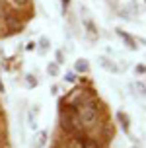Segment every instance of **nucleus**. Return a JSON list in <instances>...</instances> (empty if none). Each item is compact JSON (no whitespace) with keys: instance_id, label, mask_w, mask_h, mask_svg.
<instances>
[{"instance_id":"obj_14","label":"nucleus","mask_w":146,"mask_h":148,"mask_svg":"<svg viewBox=\"0 0 146 148\" xmlns=\"http://www.w3.org/2000/svg\"><path fill=\"white\" fill-rule=\"evenodd\" d=\"M129 8L132 10V14H138V4H136V2H131V4H129Z\"/></svg>"},{"instance_id":"obj_7","label":"nucleus","mask_w":146,"mask_h":148,"mask_svg":"<svg viewBox=\"0 0 146 148\" xmlns=\"http://www.w3.org/2000/svg\"><path fill=\"white\" fill-rule=\"evenodd\" d=\"M47 72H49V76H58V64L57 62H49Z\"/></svg>"},{"instance_id":"obj_5","label":"nucleus","mask_w":146,"mask_h":148,"mask_svg":"<svg viewBox=\"0 0 146 148\" xmlns=\"http://www.w3.org/2000/svg\"><path fill=\"white\" fill-rule=\"evenodd\" d=\"M82 148H99V144H97V140H94V138H84Z\"/></svg>"},{"instance_id":"obj_19","label":"nucleus","mask_w":146,"mask_h":148,"mask_svg":"<svg viewBox=\"0 0 146 148\" xmlns=\"http://www.w3.org/2000/svg\"><path fill=\"white\" fill-rule=\"evenodd\" d=\"M144 4H146V0H144Z\"/></svg>"},{"instance_id":"obj_17","label":"nucleus","mask_w":146,"mask_h":148,"mask_svg":"<svg viewBox=\"0 0 146 148\" xmlns=\"http://www.w3.org/2000/svg\"><path fill=\"white\" fill-rule=\"evenodd\" d=\"M0 92H4V84H2V80H0Z\"/></svg>"},{"instance_id":"obj_8","label":"nucleus","mask_w":146,"mask_h":148,"mask_svg":"<svg viewBox=\"0 0 146 148\" xmlns=\"http://www.w3.org/2000/svg\"><path fill=\"white\" fill-rule=\"evenodd\" d=\"M117 119H119V121L123 123V129H125V131H129V119H127V115L119 111V113H117Z\"/></svg>"},{"instance_id":"obj_1","label":"nucleus","mask_w":146,"mask_h":148,"mask_svg":"<svg viewBox=\"0 0 146 148\" xmlns=\"http://www.w3.org/2000/svg\"><path fill=\"white\" fill-rule=\"evenodd\" d=\"M95 121H97V109H95V105L92 103H86L80 107V123L84 127H92L95 125Z\"/></svg>"},{"instance_id":"obj_6","label":"nucleus","mask_w":146,"mask_h":148,"mask_svg":"<svg viewBox=\"0 0 146 148\" xmlns=\"http://www.w3.org/2000/svg\"><path fill=\"white\" fill-rule=\"evenodd\" d=\"M33 115H35V111H29L27 123H29V129H33V131H35V129H37V117H33Z\"/></svg>"},{"instance_id":"obj_3","label":"nucleus","mask_w":146,"mask_h":148,"mask_svg":"<svg viewBox=\"0 0 146 148\" xmlns=\"http://www.w3.org/2000/svg\"><path fill=\"white\" fill-rule=\"evenodd\" d=\"M99 64H101L105 70H109V72H119V66H117L115 62H111L109 59H105V57H101V59H99Z\"/></svg>"},{"instance_id":"obj_15","label":"nucleus","mask_w":146,"mask_h":148,"mask_svg":"<svg viewBox=\"0 0 146 148\" xmlns=\"http://www.w3.org/2000/svg\"><path fill=\"white\" fill-rule=\"evenodd\" d=\"M27 82H29V86H35V84H37V80L31 78V74H27Z\"/></svg>"},{"instance_id":"obj_11","label":"nucleus","mask_w":146,"mask_h":148,"mask_svg":"<svg viewBox=\"0 0 146 148\" xmlns=\"http://www.w3.org/2000/svg\"><path fill=\"white\" fill-rule=\"evenodd\" d=\"M12 4H16L18 8H23V6L29 4V0H12Z\"/></svg>"},{"instance_id":"obj_2","label":"nucleus","mask_w":146,"mask_h":148,"mask_svg":"<svg viewBox=\"0 0 146 148\" xmlns=\"http://www.w3.org/2000/svg\"><path fill=\"white\" fill-rule=\"evenodd\" d=\"M117 35L121 37V39H123L125 43H127V45H129V47H131V49H132V51L136 49V41H134V37H131V35H129V33H125L123 29H117Z\"/></svg>"},{"instance_id":"obj_18","label":"nucleus","mask_w":146,"mask_h":148,"mask_svg":"<svg viewBox=\"0 0 146 148\" xmlns=\"http://www.w3.org/2000/svg\"><path fill=\"white\" fill-rule=\"evenodd\" d=\"M140 90H142V94L146 96V88H144V86H140Z\"/></svg>"},{"instance_id":"obj_9","label":"nucleus","mask_w":146,"mask_h":148,"mask_svg":"<svg viewBox=\"0 0 146 148\" xmlns=\"http://www.w3.org/2000/svg\"><path fill=\"white\" fill-rule=\"evenodd\" d=\"M47 49H49V39H47V37H41V39H39V51L45 53Z\"/></svg>"},{"instance_id":"obj_10","label":"nucleus","mask_w":146,"mask_h":148,"mask_svg":"<svg viewBox=\"0 0 146 148\" xmlns=\"http://www.w3.org/2000/svg\"><path fill=\"white\" fill-rule=\"evenodd\" d=\"M86 27H88V33H90V35H95V33H97V31H95V25L92 22H86Z\"/></svg>"},{"instance_id":"obj_16","label":"nucleus","mask_w":146,"mask_h":148,"mask_svg":"<svg viewBox=\"0 0 146 148\" xmlns=\"http://www.w3.org/2000/svg\"><path fill=\"white\" fill-rule=\"evenodd\" d=\"M60 2H62V6H68L70 4V0H60Z\"/></svg>"},{"instance_id":"obj_12","label":"nucleus","mask_w":146,"mask_h":148,"mask_svg":"<svg viewBox=\"0 0 146 148\" xmlns=\"http://www.w3.org/2000/svg\"><path fill=\"white\" fill-rule=\"evenodd\" d=\"M64 62V55H62V51H57V64H62Z\"/></svg>"},{"instance_id":"obj_13","label":"nucleus","mask_w":146,"mask_h":148,"mask_svg":"<svg viewBox=\"0 0 146 148\" xmlns=\"http://www.w3.org/2000/svg\"><path fill=\"white\" fill-rule=\"evenodd\" d=\"M64 80H66V82H76V74H74V72H68V74L64 76Z\"/></svg>"},{"instance_id":"obj_4","label":"nucleus","mask_w":146,"mask_h":148,"mask_svg":"<svg viewBox=\"0 0 146 148\" xmlns=\"http://www.w3.org/2000/svg\"><path fill=\"white\" fill-rule=\"evenodd\" d=\"M74 68H76V72H90V62L86 59H78Z\"/></svg>"}]
</instances>
